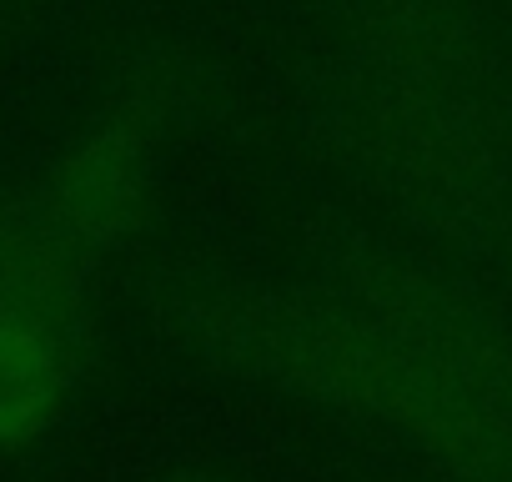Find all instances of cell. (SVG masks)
Wrapping results in <instances>:
<instances>
[{
	"mask_svg": "<svg viewBox=\"0 0 512 482\" xmlns=\"http://www.w3.org/2000/svg\"><path fill=\"white\" fill-rule=\"evenodd\" d=\"M76 382V347L71 327L0 312V452L41 442Z\"/></svg>",
	"mask_w": 512,
	"mask_h": 482,
	"instance_id": "obj_4",
	"label": "cell"
},
{
	"mask_svg": "<svg viewBox=\"0 0 512 482\" xmlns=\"http://www.w3.org/2000/svg\"><path fill=\"white\" fill-rule=\"evenodd\" d=\"M367 106L382 161L412 201H492V156L447 0H367L362 6Z\"/></svg>",
	"mask_w": 512,
	"mask_h": 482,
	"instance_id": "obj_2",
	"label": "cell"
},
{
	"mask_svg": "<svg viewBox=\"0 0 512 482\" xmlns=\"http://www.w3.org/2000/svg\"><path fill=\"white\" fill-rule=\"evenodd\" d=\"M231 357L282 387L372 417L482 482L512 477V357L442 292L357 282L221 317Z\"/></svg>",
	"mask_w": 512,
	"mask_h": 482,
	"instance_id": "obj_1",
	"label": "cell"
},
{
	"mask_svg": "<svg viewBox=\"0 0 512 482\" xmlns=\"http://www.w3.org/2000/svg\"><path fill=\"white\" fill-rule=\"evenodd\" d=\"M91 252L41 211L0 206V312L71 327L81 312Z\"/></svg>",
	"mask_w": 512,
	"mask_h": 482,
	"instance_id": "obj_5",
	"label": "cell"
},
{
	"mask_svg": "<svg viewBox=\"0 0 512 482\" xmlns=\"http://www.w3.org/2000/svg\"><path fill=\"white\" fill-rule=\"evenodd\" d=\"M181 482H221V477H181Z\"/></svg>",
	"mask_w": 512,
	"mask_h": 482,
	"instance_id": "obj_6",
	"label": "cell"
},
{
	"mask_svg": "<svg viewBox=\"0 0 512 482\" xmlns=\"http://www.w3.org/2000/svg\"><path fill=\"white\" fill-rule=\"evenodd\" d=\"M156 121L141 101L111 106L51 171L41 211L91 257L126 241L151 201Z\"/></svg>",
	"mask_w": 512,
	"mask_h": 482,
	"instance_id": "obj_3",
	"label": "cell"
}]
</instances>
